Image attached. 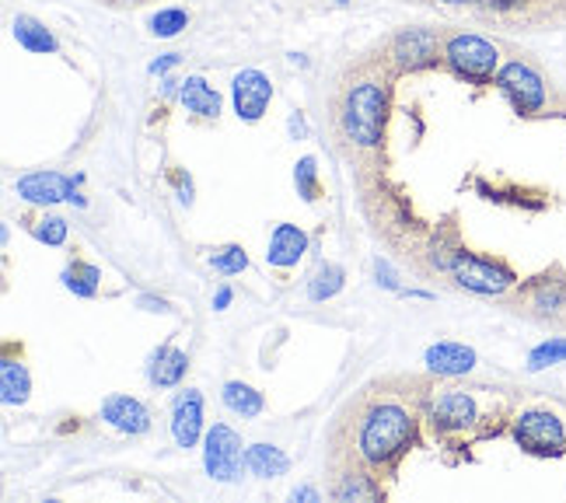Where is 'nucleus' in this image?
<instances>
[{"instance_id": "nucleus-2", "label": "nucleus", "mask_w": 566, "mask_h": 503, "mask_svg": "<svg viewBox=\"0 0 566 503\" xmlns=\"http://www.w3.org/2000/svg\"><path fill=\"white\" fill-rule=\"evenodd\" d=\"M391 81L396 71L385 60L360 63L339 81L333 102V123L354 150H378L391 113Z\"/></svg>"}, {"instance_id": "nucleus-7", "label": "nucleus", "mask_w": 566, "mask_h": 503, "mask_svg": "<svg viewBox=\"0 0 566 503\" xmlns=\"http://www.w3.org/2000/svg\"><path fill=\"white\" fill-rule=\"evenodd\" d=\"M451 280L459 283L469 294H483V297H500L517 287V276L507 262L490 259V255H475L469 249H459L448 266Z\"/></svg>"}, {"instance_id": "nucleus-33", "label": "nucleus", "mask_w": 566, "mask_h": 503, "mask_svg": "<svg viewBox=\"0 0 566 503\" xmlns=\"http://www.w3.org/2000/svg\"><path fill=\"white\" fill-rule=\"evenodd\" d=\"M486 11H496V14H507V11H517V8H525L528 0H479Z\"/></svg>"}, {"instance_id": "nucleus-38", "label": "nucleus", "mask_w": 566, "mask_h": 503, "mask_svg": "<svg viewBox=\"0 0 566 503\" xmlns=\"http://www.w3.org/2000/svg\"><path fill=\"white\" fill-rule=\"evenodd\" d=\"M287 129H291V134H294V137H304V119H301V116L294 113V116L287 119Z\"/></svg>"}, {"instance_id": "nucleus-14", "label": "nucleus", "mask_w": 566, "mask_h": 503, "mask_svg": "<svg viewBox=\"0 0 566 503\" xmlns=\"http://www.w3.org/2000/svg\"><path fill=\"white\" fill-rule=\"evenodd\" d=\"M521 297H525L528 312H535V315H563L566 312V276L559 270L542 273L521 291Z\"/></svg>"}, {"instance_id": "nucleus-32", "label": "nucleus", "mask_w": 566, "mask_h": 503, "mask_svg": "<svg viewBox=\"0 0 566 503\" xmlns=\"http://www.w3.org/2000/svg\"><path fill=\"white\" fill-rule=\"evenodd\" d=\"M179 63H182V53H165V56H158L155 63H150V67H147V71H150V74H155V77H158V74L165 77V74H171V71H176V67H179Z\"/></svg>"}, {"instance_id": "nucleus-3", "label": "nucleus", "mask_w": 566, "mask_h": 503, "mask_svg": "<svg viewBox=\"0 0 566 503\" xmlns=\"http://www.w3.org/2000/svg\"><path fill=\"white\" fill-rule=\"evenodd\" d=\"M486 420H490V412L483 406L479 388L448 385L423 396V423L444 444L475 441L479 433H486Z\"/></svg>"}, {"instance_id": "nucleus-13", "label": "nucleus", "mask_w": 566, "mask_h": 503, "mask_svg": "<svg viewBox=\"0 0 566 503\" xmlns=\"http://www.w3.org/2000/svg\"><path fill=\"white\" fill-rule=\"evenodd\" d=\"M102 420L113 430L126 433V437H140V433L150 430V412L134 396H108L102 402Z\"/></svg>"}, {"instance_id": "nucleus-21", "label": "nucleus", "mask_w": 566, "mask_h": 503, "mask_svg": "<svg viewBox=\"0 0 566 503\" xmlns=\"http://www.w3.org/2000/svg\"><path fill=\"white\" fill-rule=\"evenodd\" d=\"M0 391H4V402L8 406H25L29 396H32L29 367L21 364V360H14V357L0 360Z\"/></svg>"}, {"instance_id": "nucleus-6", "label": "nucleus", "mask_w": 566, "mask_h": 503, "mask_svg": "<svg viewBox=\"0 0 566 503\" xmlns=\"http://www.w3.org/2000/svg\"><path fill=\"white\" fill-rule=\"evenodd\" d=\"M511 437L521 451H528L535 458L566 454V420L556 409H546V406L521 409L511 420Z\"/></svg>"}, {"instance_id": "nucleus-34", "label": "nucleus", "mask_w": 566, "mask_h": 503, "mask_svg": "<svg viewBox=\"0 0 566 503\" xmlns=\"http://www.w3.org/2000/svg\"><path fill=\"white\" fill-rule=\"evenodd\" d=\"M171 179H176V189H179V200L189 207L192 203V182H189V175H182V171H176L171 175Z\"/></svg>"}, {"instance_id": "nucleus-22", "label": "nucleus", "mask_w": 566, "mask_h": 503, "mask_svg": "<svg viewBox=\"0 0 566 503\" xmlns=\"http://www.w3.org/2000/svg\"><path fill=\"white\" fill-rule=\"evenodd\" d=\"M245 469L259 479H276L291 469V458L273 444H252L245 448Z\"/></svg>"}, {"instance_id": "nucleus-28", "label": "nucleus", "mask_w": 566, "mask_h": 503, "mask_svg": "<svg viewBox=\"0 0 566 503\" xmlns=\"http://www.w3.org/2000/svg\"><path fill=\"white\" fill-rule=\"evenodd\" d=\"M150 32H155L158 39H171V35H179L186 25H189V11L182 8H161L158 14H150Z\"/></svg>"}, {"instance_id": "nucleus-16", "label": "nucleus", "mask_w": 566, "mask_h": 503, "mask_svg": "<svg viewBox=\"0 0 566 503\" xmlns=\"http://www.w3.org/2000/svg\"><path fill=\"white\" fill-rule=\"evenodd\" d=\"M308 252V234H304L297 224H276L270 234V249H266V262L273 270H291Z\"/></svg>"}, {"instance_id": "nucleus-17", "label": "nucleus", "mask_w": 566, "mask_h": 503, "mask_svg": "<svg viewBox=\"0 0 566 503\" xmlns=\"http://www.w3.org/2000/svg\"><path fill=\"white\" fill-rule=\"evenodd\" d=\"M381 475H375L371 469H364V465H357V462H350L346 465L339 475H336V486H333V496L336 500H343V503H357V500H378L385 490H381V483H378Z\"/></svg>"}, {"instance_id": "nucleus-41", "label": "nucleus", "mask_w": 566, "mask_h": 503, "mask_svg": "<svg viewBox=\"0 0 566 503\" xmlns=\"http://www.w3.org/2000/svg\"><path fill=\"white\" fill-rule=\"evenodd\" d=\"M113 4H140V0H113Z\"/></svg>"}, {"instance_id": "nucleus-39", "label": "nucleus", "mask_w": 566, "mask_h": 503, "mask_svg": "<svg viewBox=\"0 0 566 503\" xmlns=\"http://www.w3.org/2000/svg\"><path fill=\"white\" fill-rule=\"evenodd\" d=\"M176 84H179V81H171V77H168V81L161 84V92H165V95H171V92H176Z\"/></svg>"}, {"instance_id": "nucleus-35", "label": "nucleus", "mask_w": 566, "mask_h": 503, "mask_svg": "<svg viewBox=\"0 0 566 503\" xmlns=\"http://www.w3.org/2000/svg\"><path fill=\"white\" fill-rule=\"evenodd\" d=\"M137 304H140L144 312H158V315H161V312H168V304H165L161 297H150V294H140V297H137Z\"/></svg>"}, {"instance_id": "nucleus-20", "label": "nucleus", "mask_w": 566, "mask_h": 503, "mask_svg": "<svg viewBox=\"0 0 566 503\" xmlns=\"http://www.w3.org/2000/svg\"><path fill=\"white\" fill-rule=\"evenodd\" d=\"M11 32H14L21 50H29V53H56V39L46 29V21H39L32 14H18L11 21Z\"/></svg>"}, {"instance_id": "nucleus-1", "label": "nucleus", "mask_w": 566, "mask_h": 503, "mask_svg": "<svg viewBox=\"0 0 566 503\" xmlns=\"http://www.w3.org/2000/svg\"><path fill=\"white\" fill-rule=\"evenodd\" d=\"M423 423V396L409 391L367 388V396L354 406V417L346 420L350 441L346 454L350 462L371 469L375 475H391L406 458V451L417 444V433Z\"/></svg>"}, {"instance_id": "nucleus-30", "label": "nucleus", "mask_w": 566, "mask_h": 503, "mask_svg": "<svg viewBox=\"0 0 566 503\" xmlns=\"http://www.w3.org/2000/svg\"><path fill=\"white\" fill-rule=\"evenodd\" d=\"M549 364H566V339H549V343H542V346L532 349V357H528L532 370H542Z\"/></svg>"}, {"instance_id": "nucleus-9", "label": "nucleus", "mask_w": 566, "mask_h": 503, "mask_svg": "<svg viewBox=\"0 0 566 503\" xmlns=\"http://www.w3.org/2000/svg\"><path fill=\"white\" fill-rule=\"evenodd\" d=\"M245 465V448L228 423H213L203 433V469L217 483H234Z\"/></svg>"}, {"instance_id": "nucleus-42", "label": "nucleus", "mask_w": 566, "mask_h": 503, "mask_svg": "<svg viewBox=\"0 0 566 503\" xmlns=\"http://www.w3.org/2000/svg\"><path fill=\"white\" fill-rule=\"evenodd\" d=\"M339 4H346V0H339Z\"/></svg>"}, {"instance_id": "nucleus-27", "label": "nucleus", "mask_w": 566, "mask_h": 503, "mask_svg": "<svg viewBox=\"0 0 566 503\" xmlns=\"http://www.w3.org/2000/svg\"><path fill=\"white\" fill-rule=\"evenodd\" d=\"M29 231H32V238H39L42 245H50V249H60L63 242H67V221L63 217H56V213H39L35 221L29 224Z\"/></svg>"}, {"instance_id": "nucleus-4", "label": "nucleus", "mask_w": 566, "mask_h": 503, "mask_svg": "<svg viewBox=\"0 0 566 503\" xmlns=\"http://www.w3.org/2000/svg\"><path fill=\"white\" fill-rule=\"evenodd\" d=\"M444 67L469 84H493L500 71V46L475 32L444 35Z\"/></svg>"}, {"instance_id": "nucleus-10", "label": "nucleus", "mask_w": 566, "mask_h": 503, "mask_svg": "<svg viewBox=\"0 0 566 503\" xmlns=\"http://www.w3.org/2000/svg\"><path fill=\"white\" fill-rule=\"evenodd\" d=\"M14 192L25 203H35V207H53V203L84 207L88 203L77 192V179H67V175H60V171H32V175H25V179H18Z\"/></svg>"}, {"instance_id": "nucleus-36", "label": "nucleus", "mask_w": 566, "mask_h": 503, "mask_svg": "<svg viewBox=\"0 0 566 503\" xmlns=\"http://www.w3.org/2000/svg\"><path fill=\"white\" fill-rule=\"evenodd\" d=\"M231 297H234L231 287H217V294H213V308H217V312H224L228 304H231Z\"/></svg>"}, {"instance_id": "nucleus-18", "label": "nucleus", "mask_w": 566, "mask_h": 503, "mask_svg": "<svg viewBox=\"0 0 566 503\" xmlns=\"http://www.w3.org/2000/svg\"><path fill=\"white\" fill-rule=\"evenodd\" d=\"M179 102L189 116L203 123H217V116H221V95H217L203 77H186L179 84Z\"/></svg>"}, {"instance_id": "nucleus-24", "label": "nucleus", "mask_w": 566, "mask_h": 503, "mask_svg": "<svg viewBox=\"0 0 566 503\" xmlns=\"http://www.w3.org/2000/svg\"><path fill=\"white\" fill-rule=\"evenodd\" d=\"M63 287H67L74 297H95L98 294V283H102V270L95 262H84V259H74L67 270H63Z\"/></svg>"}, {"instance_id": "nucleus-12", "label": "nucleus", "mask_w": 566, "mask_h": 503, "mask_svg": "<svg viewBox=\"0 0 566 503\" xmlns=\"http://www.w3.org/2000/svg\"><path fill=\"white\" fill-rule=\"evenodd\" d=\"M200 437H203V396L186 388L176 399V406H171V441H176L182 451H189V448H196Z\"/></svg>"}, {"instance_id": "nucleus-8", "label": "nucleus", "mask_w": 566, "mask_h": 503, "mask_svg": "<svg viewBox=\"0 0 566 503\" xmlns=\"http://www.w3.org/2000/svg\"><path fill=\"white\" fill-rule=\"evenodd\" d=\"M500 95H504L517 116H542L549 105V87H546V77H542L528 60H507L500 63L496 71V81Z\"/></svg>"}, {"instance_id": "nucleus-15", "label": "nucleus", "mask_w": 566, "mask_h": 503, "mask_svg": "<svg viewBox=\"0 0 566 503\" xmlns=\"http://www.w3.org/2000/svg\"><path fill=\"white\" fill-rule=\"evenodd\" d=\"M475 349L472 346H462V343H433L427 346L423 354V364L430 375H441V378H462L475 367Z\"/></svg>"}, {"instance_id": "nucleus-29", "label": "nucleus", "mask_w": 566, "mask_h": 503, "mask_svg": "<svg viewBox=\"0 0 566 503\" xmlns=\"http://www.w3.org/2000/svg\"><path fill=\"white\" fill-rule=\"evenodd\" d=\"M210 266L221 273V276H234V273H245L249 270V255L242 245H224L210 255Z\"/></svg>"}, {"instance_id": "nucleus-25", "label": "nucleus", "mask_w": 566, "mask_h": 503, "mask_svg": "<svg viewBox=\"0 0 566 503\" xmlns=\"http://www.w3.org/2000/svg\"><path fill=\"white\" fill-rule=\"evenodd\" d=\"M343 283H346L343 266H336V262H322V266L308 280V301H329V297H336L343 291Z\"/></svg>"}, {"instance_id": "nucleus-31", "label": "nucleus", "mask_w": 566, "mask_h": 503, "mask_svg": "<svg viewBox=\"0 0 566 503\" xmlns=\"http://www.w3.org/2000/svg\"><path fill=\"white\" fill-rule=\"evenodd\" d=\"M375 276H378V287H385V291H399V276H396V270H391L385 259L375 262Z\"/></svg>"}, {"instance_id": "nucleus-19", "label": "nucleus", "mask_w": 566, "mask_h": 503, "mask_svg": "<svg viewBox=\"0 0 566 503\" xmlns=\"http://www.w3.org/2000/svg\"><path fill=\"white\" fill-rule=\"evenodd\" d=\"M189 370V357L186 349H176V346H161L155 360H150V381H155L158 388H176L182 385Z\"/></svg>"}, {"instance_id": "nucleus-5", "label": "nucleus", "mask_w": 566, "mask_h": 503, "mask_svg": "<svg viewBox=\"0 0 566 503\" xmlns=\"http://www.w3.org/2000/svg\"><path fill=\"white\" fill-rule=\"evenodd\" d=\"M381 60L396 74L430 71V67H438V63H444V35L438 29H427V25L399 29L396 35L388 39Z\"/></svg>"}, {"instance_id": "nucleus-26", "label": "nucleus", "mask_w": 566, "mask_h": 503, "mask_svg": "<svg viewBox=\"0 0 566 503\" xmlns=\"http://www.w3.org/2000/svg\"><path fill=\"white\" fill-rule=\"evenodd\" d=\"M294 186H297V196L304 203H318L322 200V182H318V161L308 155L294 165Z\"/></svg>"}, {"instance_id": "nucleus-23", "label": "nucleus", "mask_w": 566, "mask_h": 503, "mask_svg": "<svg viewBox=\"0 0 566 503\" xmlns=\"http://www.w3.org/2000/svg\"><path fill=\"white\" fill-rule=\"evenodd\" d=\"M221 399H224V406H228L231 412H238L242 420H252V417H259V412L266 409L263 391H255V388L245 385V381H228L224 391H221Z\"/></svg>"}, {"instance_id": "nucleus-37", "label": "nucleus", "mask_w": 566, "mask_h": 503, "mask_svg": "<svg viewBox=\"0 0 566 503\" xmlns=\"http://www.w3.org/2000/svg\"><path fill=\"white\" fill-rule=\"evenodd\" d=\"M291 500L297 503V500H318V493L312 490V486H297V490H291Z\"/></svg>"}, {"instance_id": "nucleus-11", "label": "nucleus", "mask_w": 566, "mask_h": 503, "mask_svg": "<svg viewBox=\"0 0 566 503\" xmlns=\"http://www.w3.org/2000/svg\"><path fill=\"white\" fill-rule=\"evenodd\" d=\"M231 98H234V113L238 119L245 123H259L266 116V108L273 102V81L263 74V71H242L234 74L231 81Z\"/></svg>"}, {"instance_id": "nucleus-40", "label": "nucleus", "mask_w": 566, "mask_h": 503, "mask_svg": "<svg viewBox=\"0 0 566 503\" xmlns=\"http://www.w3.org/2000/svg\"><path fill=\"white\" fill-rule=\"evenodd\" d=\"M441 4H451V8H459V4H479V0H441Z\"/></svg>"}]
</instances>
